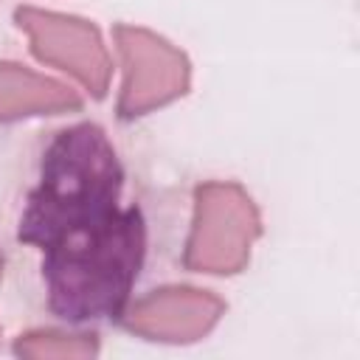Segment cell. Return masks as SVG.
Here are the masks:
<instances>
[{"instance_id":"cell-1","label":"cell","mask_w":360,"mask_h":360,"mask_svg":"<svg viewBox=\"0 0 360 360\" xmlns=\"http://www.w3.org/2000/svg\"><path fill=\"white\" fill-rule=\"evenodd\" d=\"M124 163L98 124L56 129L34 166L14 222L39 253L48 309L65 323L118 321L146 259V219L121 205Z\"/></svg>"},{"instance_id":"cell-2","label":"cell","mask_w":360,"mask_h":360,"mask_svg":"<svg viewBox=\"0 0 360 360\" xmlns=\"http://www.w3.org/2000/svg\"><path fill=\"white\" fill-rule=\"evenodd\" d=\"M259 233V208L239 183H200L194 188V217L183 248V267L191 273L233 276L248 264Z\"/></svg>"},{"instance_id":"cell-3","label":"cell","mask_w":360,"mask_h":360,"mask_svg":"<svg viewBox=\"0 0 360 360\" xmlns=\"http://www.w3.org/2000/svg\"><path fill=\"white\" fill-rule=\"evenodd\" d=\"M115 48L124 68V84L118 93V115L124 121L146 115L174 98L191 84L188 56L141 25H115Z\"/></svg>"},{"instance_id":"cell-4","label":"cell","mask_w":360,"mask_h":360,"mask_svg":"<svg viewBox=\"0 0 360 360\" xmlns=\"http://www.w3.org/2000/svg\"><path fill=\"white\" fill-rule=\"evenodd\" d=\"M20 31L28 34L31 51L39 62H48L70 73L96 98L107 93L112 62L93 22L70 14L42 11L34 6H20L14 11Z\"/></svg>"},{"instance_id":"cell-5","label":"cell","mask_w":360,"mask_h":360,"mask_svg":"<svg viewBox=\"0 0 360 360\" xmlns=\"http://www.w3.org/2000/svg\"><path fill=\"white\" fill-rule=\"evenodd\" d=\"M225 312V301L197 287H163L121 312L124 329L160 343H194L208 335Z\"/></svg>"},{"instance_id":"cell-6","label":"cell","mask_w":360,"mask_h":360,"mask_svg":"<svg viewBox=\"0 0 360 360\" xmlns=\"http://www.w3.org/2000/svg\"><path fill=\"white\" fill-rule=\"evenodd\" d=\"M79 107V93L70 90L65 82L42 76L14 62H0V121L73 112Z\"/></svg>"},{"instance_id":"cell-7","label":"cell","mask_w":360,"mask_h":360,"mask_svg":"<svg viewBox=\"0 0 360 360\" xmlns=\"http://www.w3.org/2000/svg\"><path fill=\"white\" fill-rule=\"evenodd\" d=\"M98 352V338L87 332H59V329H34L14 340V354L28 360H73L93 357Z\"/></svg>"},{"instance_id":"cell-8","label":"cell","mask_w":360,"mask_h":360,"mask_svg":"<svg viewBox=\"0 0 360 360\" xmlns=\"http://www.w3.org/2000/svg\"><path fill=\"white\" fill-rule=\"evenodd\" d=\"M0 278H3V256H0Z\"/></svg>"}]
</instances>
